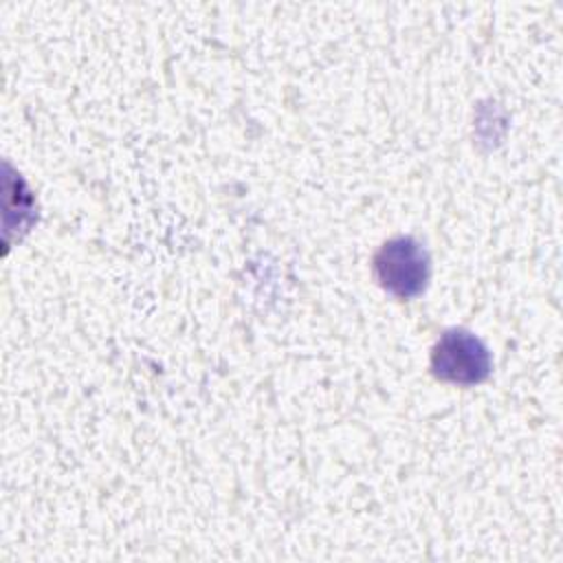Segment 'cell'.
<instances>
[{
    "label": "cell",
    "mask_w": 563,
    "mask_h": 563,
    "mask_svg": "<svg viewBox=\"0 0 563 563\" xmlns=\"http://www.w3.org/2000/svg\"><path fill=\"white\" fill-rule=\"evenodd\" d=\"M431 369L438 378L451 383H479L490 372L486 345L466 330H451L440 336L431 352Z\"/></svg>",
    "instance_id": "obj_2"
},
{
    "label": "cell",
    "mask_w": 563,
    "mask_h": 563,
    "mask_svg": "<svg viewBox=\"0 0 563 563\" xmlns=\"http://www.w3.org/2000/svg\"><path fill=\"white\" fill-rule=\"evenodd\" d=\"M374 271L385 290L409 299L422 292L429 279V257L411 238L389 240L374 257Z\"/></svg>",
    "instance_id": "obj_1"
}]
</instances>
